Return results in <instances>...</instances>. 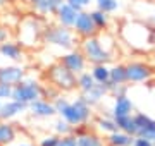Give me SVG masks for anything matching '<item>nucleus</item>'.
<instances>
[{"mask_svg": "<svg viewBox=\"0 0 155 146\" xmlns=\"http://www.w3.org/2000/svg\"><path fill=\"white\" fill-rule=\"evenodd\" d=\"M133 119H134V124H136V136L155 143V120L153 119H150L145 113H136V115H133Z\"/></svg>", "mask_w": 155, "mask_h": 146, "instance_id": "1a4fd4ad", "label": "nucleus"}, {"mask_svg": "<svg viewBox=\"0 0 155 146\" xmlns=\"http://www.w3.org/2000/svg\"><path fill=\"white\" fill-rule=\"evenodd\" d=\"M95 83H109V76H110V69L107 67L105 64H97L91 71Z\"/></svg>", "mask_w": 155, "mask_h": 146, "instance_id": "5701e85b", "label": "nucleus"}, {"mask_svg": "<svg viewBox=\"0 0 155 146\" xmlns=\"http://www.w3.org/2000/svg\"><path fill=\"white\" fill-rule=\"evenodd\" d=\"M97 125H98V129L102 131V132H107V134H112V132H116L117 129V124L116 120H114V117H104V119H98L97 120Z\"/></svg>", "mask_w": 155, "mask_h": 146, "instance_id": "a878e982", "label": "nucleus"}, {"mask_svg": "<svg viewBox=\"0 0 155 146\" xmlns=\"http://www.w3.org/2000/svg\"><path fill=\"white\" fill-rule=\"evenodd\" d=\"M107 93H109V86H107V83H95L93 88L88 90V91H84L81 96H83L84 101L91 107V105L100 103V101L104 100V96H105Z\"/></svg>", "mask_w": 155, "mask_h": 146, "instance_id": "2eb2a0df", "label": "nucleus"}, {"mask_svg": "<svg viewBox=\"0 0 155 146\" xmlns=\"http://www.w3.org/2000/svg\"><path fill=\"white\" fill-rule=\"evenodd\" d=\"M95 4H97V9L107 12V14H110V12L119 9V2L117 0H95Z\"/></svg>", "mask_w": 155, "mask_h": 146, "instance_id": "cd10ccee", "label": "nucleus"}, {"mask_svg": "<svg viewBox=\"0 0 155 146\" xmlns=\"http://www.w3.org/2000/svg\"><path fill=\"white\" fill-rule=\"evenodd\" d=\"M26 110H28V105L16 100H9L5 103H0V120H9V119L16 117V115L26 112Z\"/></svg>", "mask_w": 155, "mask_h": 146, "instance_id": "4468645a", "label": "nucleus"}, {"mask_svg": "<svg viewBox=\"0 0 155 146\" xmlns=\"http://www.w3.org/2000/svg\"><path fill=\"white\" fill-rule=\"evenodd\" d=\"M14 139H16V129H14V125L5 122V120H2L0 122V146L11 144Z\"/></svg>", "mask_w": 155, "mask_h": 146, "instance_id": "aec40b11", "label": "nucleus"}, {"mask_svg": "<svg viewBox=\"0 0 155 146\" xmlns=\"http://www.w3.org/2000/svg\"><path fill=\"white\" fill-rule=\"evenodd\" d=\"M69 5H72L76 11H83V9H86V7L91 4V0H66Z\"/></svg>", "mask_w": 155, "mask_h": 146, "instance_id": "7c9ffc66", "label": "nucleus"}, {"mask_svg": "<svg viewBox=\"0 0 155 146\" xmlns=\"http://www.w3.org/2000/svg\"><path fill=\"white\" fill-rule=\"evenodd\" d=\"M59 113L62 115L64 120H67V122L71 124L72 127H78V125H83V124H86L90 120V117H91V107L84 101L83 96H79L74 101H67V105Z\"/></svg>", "mask_w": 155, "mask_h": 146, "instance_id": "f257e3e1", "label": "nucleus"}, {"mask_svg": "<svg viewBox=\"0 0 155 146\" xmlns=\"http://www.w3.org/2000/svg\"><path fill=\"white\" fill-rule=\"evenodd\" d=\"M57 143H59V136H45L43 139L40 141L38 146H57Z\"/></svg>", "mask_w": 155, "mask_h": 146, "instance_id": "2f4dec72", "label": "nucleus"}, {"mask_svg": "<svg viewBox=\"0 0 155 146\" xmlns=\"http://www.w3.org/2000/svg\"><path fill=\"white\" fill-rule=\"evenodd\" d=\"M28 110L31 112V115H35V117H41V119L54 117V115L57 113L54 103H50V101H47V100H41V98L31 101V103L28 105Z\"/></svg>", "mask_w": 155, "mask_h": 146, "instance_id": "f8f14e48", "label": "nucleus"}, {"mask_svg": "<svg viewBox=\"0 0 155 146\" xmlns=\"http://www.w3.org/2000/svg\"><path fill=\"white\" fill-rule=\"evenodd\" d=\"M90 14H91V19H93L97 29H105L107 26H109V14H107V12L97 9V11L90 12Z\"/></svg>", "mask_w": 155, "mask_h": 146, "instance_id": "393cba45", "label": "nucleus"}, {"mask_svg": "<svg viewBox=\"0 0 155 146\" xmlns=\"http://www.w3.org/2000/svg\"><path fill=\"white\" fill-rule=\"evenodd\" d=\"M133 139H134V136L127 134V132H122V131H116V132L109 134L107 143H109V146H131Z\"/></svg>", "mask_w": 155, "mask_h": 146, "instance_id": "a211bd4d", "label": "nucleus"}, {"mask_svg": "<svg viewBox=\"0 0 155 146\" xmlns=\"http://www.w3.org/2000/svg\"><path fill=\"white\" fill-rule=\"evenodd\" d=\"M153 21H155V12H153Z\"/></svg>", "mask_w": 155, "mask_h": 146, "instance_id": "e433bc0d", "label": "nucleus"}, {"mask_svg": "<svg viewBox=\"0 0 155 146\" xmlns=\"http://www.w3.org/2000/svg\"><path fill=\"white\" fill-rule=\"evenodd\" d=\"M0 103H2V100H0Z\"/></svg>", "mask_w": 155, "mask_h": 146, "instance_id": "4c0bfd02", "label": "nucleus"}, {"mask_svg": "<svg viewBox=\"0 0 155 146\" xmlns=\"http://www.w3.org/2000/svg\"><path fill=\"white\" fill-rule=\"evenodd\" d=\"M114 107H112V117H121V115H129L133 112V101L129 100L126 95L121 96H114Z\"/></svg>", "mask_w": 155, "mask_h": 146, "instance_id": "dca6fc26", "label": "nucleus"}, {"mask_svg": "<svg viewBox=\"0 0 155 146\" xmlns=\"http://www.w3.org/2000/svg\"><path fill=\"white\" fill-rule=\"evenodd\" d=\"M76 86L81 90V93L91 90L95 86V79H93V76H91V72H84L83 71V72L79 74V78L76 79Z\"/></svg>", "mask_w": 155, "mask_h": 146, "instance_id": "b1692460", "label": "nucleus"}, {"mask_svg": "<svg viewBox=\"0 0 155 146\" xmlns=\"http://www.w3.org/2000/svg\"><path fill=\"white\" fill-rule=\"evenodd\" d=\"M81 53L84 55V59L88 62H91L93 65L97 64H107L110 60V52H107L102 43L98 41L97 36H88V38L83 40V45H81Z\"/></svg>", "mask_w": 155, "mask_h": 146, "instance_id": "20e7f679", "label": "nucleus"}, {"mask_svg": "<svg viewBox=\"0 0 155 146\" xmlns=\"http://www.w3.org/2000/svg\"><path fill=\"white\" fill-rule=\"evenodd\" d=\"M57 146H78L76 136H72V134L62 136V138H59V143H57Z\"/></svg>", "mask_w": 155, "mask_h": 146, "instance_id": "c756f323", "label": "nucleus"}, {"mask_svg": "<svg viewBox=\"0 0 155 146\" xmlns=\"http://www.w3.org/2000/svg\"><path fill=\"white\" fill-rule=\"evenodd\" d=\"M5 146H35V144H29V143H21V144H5Z\"/></svg>", "mask_w": 155, "mask_h": 146, "instance_id": "f704fd0d", "label": "nucleus"}, {"mask_svg": "<svg viewBox=\"0 0 155 146\" xmlns=\"http://www.w3.org/2000/svg\"><path fill=\"white\" fill-rule=\"evenodd\" d=\"M28 2L33 5V9L38 12L40 16H48V14H52L50 5H48V0H28Z\"/></svg>", "mask_w": 155, "mask_h": 146, "instance_id": "c85d7f7f", "label": "nucleus"}, {"mask_svg": "<svg viewBox=\"0 0 155 146\" xmlns=\"http://www.w3.org/2000/svg\"><path fill=\"white\" fill-rule=\"evenodd\" d=\"M48 79L52 81V84L62 91H69L76 88V74L67 71L62 64H55L48 69Z\"/></svg>", "mask_w": 155, "mask_h": 146, "instance_id": "39448f33", "label": "nucleus"}, {"mask_svg": "<svg viewBox=\"0 0 155 146\" xmlns=\"http://www.w3.org/2000/svg\"><path fill=\"white\" fill-rule=\"evenodd\" d=\"M24 76V69L17 65H9V67H0V84H9L14 86L21 83Z\"/></svg>", "mask_w": 155, "mask_h": 146, "instance_id": "9b49d317", "label": "nucleus"}, {"mask_svg": "<svg viewBox=\"0 0 155 146\" xmlns=\"http://www.w3.org/2000/svg\"><path fill=\"white\" fill-rule=\"evenodd\" d=\"M72 127L71 124L64 120V119H59L55 124H54V131L57 132V136H67V134H72Z\"/></svg>", "mask_w": 155, "mask_h": 146, "instance_id": "bb28decb", "label": "nucleus"}, {"mask_svg": "<svg viewBox=\"0 0 155 146\" xmlns=\"http://www.w3.org/2000/svg\"><path fill=\"white\" fill-rule=\"evenodd\" d=\"M124 83H127L126 65H114V67L110 69L109 84H124Z\"/></svg>", "mask_w": 155, "mask_h": 146, "instance_id": "412c9836", "label": "nucleus"}, {"mask_svg": "<svg viewBox=\"0 0 155 146\" xmlns=\"http://www.w3.org/2000/svg\"><path fill=\"white\" fill-rule=\"evenodd\" d=\"M78 12L72 5H69L67 2H64L59 9H57L55 16H57V23L66 26V28H72L74 23H76V17H78Z\"/></svg>", "mask_w": 155, "mask_h": 146, "instance_id": "ddd939ff", "label": "nucleus"}, {"mask_svg": "<svg viewBox=\"0 0 155 146\" xmlns=\"http://www.w3.org/2000/svg\"><path fill=\"white\" fill-rule=\"evenodd\" d=\"M43 95V88L35 81V79H22L21 83H17V84L12 86V95L11 98L16 101H21L24 105H29L31 101L38 100L41 98Z\"/></svg>", "mask_w": 155, "mask_h": 146, "instance_id": "f03ea898", "label": "nucleus"}, {"mask_svg": "<svg viewBox=\"0 0 155 146\" xmlns=\"http://www.w3.org/2000/svg\"><path fill=\"white\" fill-rule=\"evenodd\" d=\"M0 53L5 57V59H11V60H21L22 59V50L21 46L14 43V41H4L0 43Z\"/></svg>", "mask_w": 155, "mask_h": 146, "instance_id": "f3484780", "label": "nucleus"}, {"mask_svg": "<svg viewBox=\"0 0 155 146\" xmlns=\"http://www.w3.org/2000/svg\"><path fill=\"white\" fill-rule=\"evenodd\" d=\"M5 4H7V0H0V9H2V7L5 5Z\"/></svg>", "mask_w": 155, "mask_h": 146, "instance_id": "c9c22d12", "label": "nucleus"}, {"mask_svg": "<svg viewBox=\"0 0 155 146\" xmlns=\"http://www.w3.org/2000/svg\"><path fill=\"white\" fill-rule=\"evenodd\" d=\"M152 67L141 62H133L126 65V78L129 83H145L152 78Z\"/></svg>", "mask_w": 155, "mask_h": 146, "instance_id": "6e6552de", "label": "nucleus"}, {"mask_svg": "<svg viewBox=\"0 0 155 146\" xmlns=\"http://www.w3.org/2000/svg\"><path fill=\"white\" fill-rule=\"evenodd\" d=\"M117 124V129L122 131V132H127L131 136H136V124H134V119L133 115H121V117H114Z\"/></svg>", "mask_w": 155, "mask_h": 146, "instance_id": "6ab92c4d", "label": "nucleus"}, {"mask_svg": "<svg viewBox=\"0 0 155 146\" xmlns=\"http://www.w3.org/2000/svg\"><path fill=\"white\" fill-rule=\"evenodd\" d=\"M61 64L67 71H71L72 74H81L84 71V67H86V59H84V55L81 52L72 50V52H67L66 55H62Z\"/></svg>", "mask_w": 155, "mask_h": 146, "instance_id": "9d476101", "label": "nucleus"}, {"mask_svg": "<svg viewBox=\"0 0 155 146\" xmlns=\"http://www.w3.org/2000/svg\"><path fill=\"white\" fill-rule=\"evenodd\" d=\"M74 31L76 34L83 36V38H88V36H95L98 33V29L95 26L93 19H91V14L90 12H84V11H79L78 12V17H76V23H74Z\"/></svg>", "mask_w": 155, "mask_h": 146, "instance_id": "0eeeda50", "label": "nucleus"}, {"mask_svg": "<svg viewBox=\"0 0 155 146\" xmlns=\"http://www.w3.org/2000/svg\"><path fill=\"white\" fill-rule=\"evenodd\" d=\"M41 34H43V29L36 19H26L19 26V40L26 46H35L40 41Z\"/></svg>", "mask_w": 155, "mask_h": 146, "instance_id": "423d86ee", "label": "nucleus"}, {"mask_svg": "<svg viewBox=\"0 0 155 146\" xmlns=\"http://www.w3.org/2000/svg\"><path fill=\"white\" fill-rule=\"evenodd\" d=\"M76 139H78V146H104V143L100 141L98 136L91 134V132H78Z\"/></svg>", "mask_w": 155, "mask_h": 146, "instance_id": "4be33fe9", "label": "nucleus"}, {"mask_svg": "<svg viewBox=\"0 0 155 146\" xmlns=\"http://www.w3.org/2000/svg\"><path fill=\"white\" fill-rule=\"evenodd\" d=\"M131 146H153V141L145 139V138H140V136H134L133 144Z\"/></svg>", "mask_w": 155, "mask_h": 146, "instance_id": "473e14b6", "label": "nucleus"}, {"mask_svg": "<svg viewBox=\"0 0 155 146\" xmlns=\"http://www.w3.org/2000/svg\"><path fill=\"white\" fill-rule=\"evenodd\" d=\"M11 95H12V86L0 84V100H4V98H11Z\"/></svg>", "mask_w": 155, "mask_h": 146, "instance_id": "72a5a7b5", "label": "nucleus"}, {"mask_svg": "<svg viewBox=\"0 0 155 146\" xmlns=\"http://www.w3.org/2000/svg\"><path fill=\"white\" fill-rule=\"evenodd\" d=\"M45 41L52 46L62 48V50H69L74 46V33L71 31V28H66L62 24L52 26L45 31Z\"/></svg>", "mask_w": 155, "mask_h": 146, "instance_id": "7ed1b4c3", "label": "nucleus"}]
</instances>
